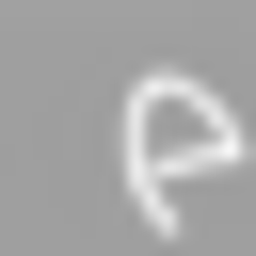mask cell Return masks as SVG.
I'll use <instances>...</instances> for the list:
<instances>
[{
    "label": "cell",
    "instance_id": "obj_1",
    "mask_svg": "<svg viewBox=\"0 0 256 256\" xmlns=\"http://www.w3.org/2000/svg\"><path fill=\"white\" fill-rule=\"evenodd\" d=\"M112 160H128V208L176 240V176H224V160H240V112H224V96H192V80H144V96H128V128H112Z\"/></svg>",
    "mask_w": 256,
    "mask_h": 256
}]
</instances>
